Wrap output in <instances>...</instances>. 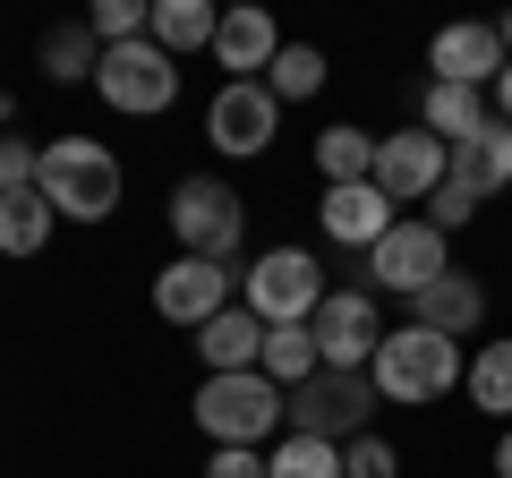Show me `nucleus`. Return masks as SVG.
I'll return each instance as SVG.
<instances>
[{
  "instance_id": "473e14b6",
  "label": "nucleus",
  "mask_w": 512,
  "mask_h": 478,
  "mask_svg": "<svg viewBox=\"0 0 512 478\" xmlns=\"http://www.w3.org/2000/svg\"><path fill=\"white\" fill-rule=\"evenodd\" d=\"M495 478H512V427L495 436Z\"/></svg>"
},
{
  "instance_id": "1a4fd4ad",
  "label": "nucleus",
  "mask_w": 512,
  "mask_h": 478,
  "mask_svg": "<svg viewBox=\"0 0 512 478\" xmlns=\"http://www.w3.org/2000/svg\"><path fill=\"white\" fill-rule=\"evenodd\" d=\"M222 308H239V265H214V257H171L163 274H154V316H163V325L205 333Z\"/></svg>"
},
{
  "instance_id": "7c9ffc66",
  "label": "nucleus",
  "mask_w": 512,
  "mask_h": 478,
  "mask_svg": "<svg viewBox=\"0 0 512 478\" xmlns=\"http://www.w3.org/2000/svg\"><path fill=\"white\" fill-rule=\"evenodd\" d=\"M205 478H265V453H239V444H214V453H205Z\"/></svg>"
},
{
  "instance_id": "5701e85b",
  "label": "nucleus",
  "mask_w": 512,
  "mask_h": 478,
  "mask_svg": "<svg viewBox=\"0 0 512 478\" xmlns=\"http://www.w3.org/2000/svg\"><path fill=\"white\" fill-rule=\"evenodd\" d=\"M461 393H470V410H487V419L512 427V333H504V342H478V350H470Z\"/></svg>"
},
{
  "instance_id": "c756f323",
  "label": "nucleus",
  "mask_w": 512,
  "mask_h": 478,
  "mask_svg": "<svg viewBox=\"0 0 512 478\" xmlns=\"http://www.w3.org/2000/svg\"><path fill=\"white\" fill-rule=\"evenodd\" d=\"M419 214H427V222H436V231H444V239H453V231H461V222H478V197H470V188H461V180H444V188H436V197H427V205H419Z\"/></svg>"
},
{
  "instance_id": "a211bd4d",
  "label": "nucleus",
  "mask_w": 512,
  "mask_h": 478,
  "mask_svg": "<svg viewBox=\"0 0 512 478\" xmlns=\"http://www.w3.org/2000/svg\"><path fill=\"white\" fill-rule=\"evenodd\" d=\"M453 180L470 188L478 205L512 188V129H504V120H487L478 137H461V146H453Z\"/></svg>"
},
{
  "instance_id": "a878e982",
  "label": "nucleus",
  "mask_w": 512,
  "mask_h": 478,
  "mask_svg": "<svg viewBox=\"0 0 512 478\" xmlns=\"http://www.w3.org/2000/svg\"><path fill=\"white\" fill-rule=\"evenodd\" d=\"M265 478H342V444L282 427V436H274V453H265Z\"/></svg>"
},
{
  "instance_id": "f8f14e48",
  "label": "nucleus",
  "mask_w": 512,
  "mask_h": 478,
  "mask_svg": "<svg viewBox=\"0 0 512 478\" xmlns=\"http://www.w3.org/2000/svg\"><path fill=\"white\" fill-rule=\"evenodd\" d=\"M444 180H453V146H444V137H427L419 120H410V129H393V137L376 146V188L402 205V214H410V205H427Z\"/></svg>"
},
{
  "instance_id": "4be33fe9",
  "label": "nucleus",
  "mask_w": 512,
  "mask_h": 478,
  "mask_svg": "<svg viewBox=\"0 0 512 478\" xmlns=\"http://www.w3.org/2000/svg\"><path fill=\"white\" fill-rule=\"evenodd\" d=\"M214 35H222V9H214V0H154V43H163L171 60L214 52Z\"/></svg>"
},
{
  "instance_id": "2f4dec72",
  "label": "nucleus",
  "mask_w": 512,
  "mask_h": 478,
  "mask_svg": "<svg viewBox=\"0 0 512 478\" xmlns=\"http://www.w3.org/2000/svg\"><path fill=\"white\" fill-rule=\"evenodd\" d=\"M495 120H504V129H512V69L495 77Z\"/></svg>"
},
{
  "instance_id": "6e6552de",
  "label": "nucleus",
  "mask_w": 512,
  "mask_h": 478,
  "mask_svg": "<svg viewBox=\"0 0 512 478\" xmlns=\"http://www.w3.org/2000/svg\"><path fill=\"white\" fill-rule=\"evenodd\" d=\"M308 333H316V350H325V368H350V376H367V359L384 350V308H376V291L367 282H333L325 291V308L308 316Z\"/></svg>"
},
{
  "instance_id": "2eb2a0df",
  "label": "nucleus",
  "mask_w": 512,
  "mask_h": 478,
  "mask_svg": "<svg viewBox=\"0 0 512 478\" xmlns=\"http://www.w3.org/2000/svg\"><path fill=\"white\" fill-rule=\"evenodd\" d=\"M282 52V26L274 9H222V35H214V60H222V86H256Z\"/></svg>"
},
{
  "instance_id": "20e7f679",
  "label": "nucleus",
  "mask_w": 512,
  "mask_h": 478,
  "mask_svg": "<svg viewBox=\"0 0 512 478\" xmlns=\"http://www.w3.org/2000/svg\"><path fill=\"white\" fill-rule=\"evenodd\" d=\"M171 239H180V257H214V265H239L248 248V197L214 171L171 188Z\"/></svg>"
},
{
  "instance_id": "bb28decb",
  "label": "nucleus",
  "mask_w": 512,
  "mask_h": 478,
  "mask_svg": "<svg viewBox=\"0 0 512 478\" xmlns=\"http://www.w3.org/2000/svg\"><path fill=\"white\" fill-rule=\"evenodd\" d=\"M94 69H103V43H94L86 18H69V26H52V35H43V77L77 86V77H94Z\"/></svg>"
},
{
  "instance_id": "9d476101",
  "label": "nucleus",
  "mask_w": 512,
  "mask_h": 478,
  "mask_svg": "<svg viewBox=\"0 0 512 478\" xmlns=\"http://www.w3.org/2000/svg\"><path fill=\"white\" fill-rule=\"evenodd\" d=\"M291 427H299V436H325V444L367 436V427H376V385H367V376H350V368L308 376V385L291 393Z\"/></svg>"
},
{
  "instance_id": "f03ea898",
  "label": "nucleus",
  "mask_w": 512,
  "mask_h": 478,
  "mask_svg": "<svg viewBox=\"0 0 512 478\" xmlns=\"http://www.w3.org/2000/svg\"><path fill=\"white\" fill-rule=\"evenodd\" d=\"M35 188H43V205H52L60 222H111L120 214L128 171H120V154H111L103 137H52Z\"/></svg>"
},
{
  "instance_id": "39448f33",
  "label": "nucleus",
  "mask_w": 512,
  "mask_h": 478,
  "mask_svg": "<svg viewBox=\"0 0 512 478\" xmlns=\"http://www.w3.org/2000/svg\"><path fill=\"white\" fill-rule=\"evenodd\" d=\"M325 265L308 257V248H265V257L239 265V308L256 316V325H308L316 308H325Z\"/></svg>"
},
{
  "instance_id": "7ed1b4c3",
  "label": "nucleus",
  "mask_w": 512,
  "mask_h": 478,
  "mask_svg": "<svg viewBox=\"0 0 512 478\" xmlns=\"http://www.w3.org/2000/svg\"><path fill=\"white\" fill-rule=\"evenodd\" d=\"M197 427H205V444H239V453H274V436L291 427V393L282 385H265V376H205L197 385Z\"/></svg>"
},
{
  "instance_id": "423d86ee",
  "label": "nucleus",
  "mask_w": 512,
  "mask_h": 478,
  "mask_svg": "<svg viewBox=\"0 0 512 478\" xmlns=\"http://www.w3.org/2000/svg\"><path fill=\"white\" fill-rule=\"evenodd\" d=\"M444 274H453V239L427 214H402L376 248H367V291L376 299H419L427 282H444Z\"/></svg>"
},
{
  "instance_id": "9b49d317",
  "label": "nucleus",
  "mask_w": 512,
  "mask_h": 478,
  "mask_svg": "<svg viewBox=\"0 0 512 478\" xmlns=\"http://www.w3.org/2000/svg\"><path fill=\"white\" fill-rule=\"evenodd\" d=\"M274 137H282V103L265 86H214V103H205V146L222 163H256Z\"/></svg>"
},
{
  "instance_id": "b1692460",
  "label": "nucleus",
  "mask_w": 512,
  "mask_h": 478,
  "mask_svg": "<svg viewBox=\"0 0 512 478\" xmlns=\"http://www.w3.org/2000/svg\"><path fill=\"white\" fill-rule=\"evenodd\" d=\"M325 77H333V69H325V52H316V43H282L274 69L256 77V86H265L282 111H291V103H316V94H325Z\"/></svg>"
},
{
  "instance_id": "cd10ccee",
  "label": "nucleus",
  "mask_w": 512,
  "mask_h": 478,
  "mask_svg": "<svg viewBox=\"0 0 512 478\" xmlns=\"http://www.w3.org/2000/svg\"><path fill=\"white\" fill-rule=\"evenodd\" d=\"M342 478H402V453H393V436H350L342 444Z\"/></svg>"
},
{
  "instance_id": "c85d7f7f",
  "label": "nucleus",
  "mask_w": 512,
  "mask_h": 478,
  "mask_svg": "<svg viewBox=\"0 0 512 478\" xmlns=\"http://www.w3.org/2000/svg\"><path fill=\"white\" fill-rule=\"evenodd\" d=\"M35 171H43V146L35 137H0V197H18V188H35Z\"/></svg>"
},
{
  "instance_id": "f704fd0d",
  "label": "nucleus",
  "mask_w": 512,
  "mask_h": 478,
  "mask_svg": "<svg viewBox=\"0 0 512 478\" xmlns=\"http://www.w3.org/2000/svg\"><path fill=\"white\" fill-rule=\"evenodd\" d=\"M504 52H512V9H504Z\"/></svg>"
},
{
  "instance_id": "393cba45",
  "label": "nucleus",
  "mask_w": 512,
  "mask_h": 478,
  "mask_svg": "<svg viewBox=\"0 0 512 478\" xmlns=\"http://www.w3.org/2000/svg\"><path fill=\"white\" fill-rule=\"evenodd\" d=\"M52 205L43 188H18V197H0V257H43V239H52Z\"/></svg>"
},
{
  "instance_id": "6ab92c4d",
  "label": "nucleus",
  "mask_w": 512,
  "mask_h": 478,
  "mask_svg": "<svg viewBox=\"0 0 512 478\" xmlns=\"http://www.w3.org/2000/svg\"><path fill=\"white\" fill-rule=\"evenodd\" d=\"M197 359H205V376H248L256 359H265V325H256L248 308H222L214 325L197 333Z\"/></svg>"
},
{
  "instance_id": "aec40b11",
  "label": "nucleus",
  "mask_w": 512,
  "mask_h": 478,
  "mask_svg": "<svg viewBox=\"0 0 512 478\" xmlns=\"http://www.w3.org/2000/svg\"><path fill=\"white\" fill-rule=\"evenodd\" d=\"M376 129H359V120H333L325 137H316V171H325V188H359L376 180Z\"/></svg>"
},
{
  "instance_id": "0eeeda50",
  "label": "nucleus",
  "mask_w": 512,
  "mask_h": 478,
  "mask_svg": "<svg viewBox=\"0 0 512 478\" xmlns=\"http://www.w3.org/2000/svg\"><path fill=\"white\" fill-rule=\"evenodd\" d=\"M94 94H103L120 120H163L171 103H180V60L163 52V43H111L103 69H94Z\"/></svg>"
},
{
  "instance_id": "f3484780",
  "label": "nucleus",
  "mask_w": 512,
  "mask_h": 478,
  "mask_svg": "<svg viewBox=\"0 0 512 478\" xmlns=\"http://www.w3.org/2000/svg\"><path fill=\"white\" fill-rule=\"evenodd\" d=\"M495 120V103L478 86H444V77H427L419 86V129L427 137H444V146H461V137H478Z\"/></svg>"
},
{
  "instance_id": "412c9836",
  "label": "nucleus",
  "mask_w": 512,
  "mask_h": 478,
  "mask_svg": "<svg viewBox=\"0 0 512 478\" xmlns=\"http://www.w3.org/2000/svg\"><path fill=\"white\" fill-rule=\"evenodd\" d=\"M256 376L282 393H299L308 376H325V350H316L308 325H265V359H256Z\"/></svg>"
},
{
  "instance_id": "f257e3e1",
  "label": "nucleus",
  "mask_w": 512,
  "mask_h": 478,
  "mask_svg": "<svg viewBox=\"0 0 512 478\" xmlns=\"http://www.w3.org/2000/svg\"><path fill=\"white\" fill-rule=\"evenodd\" d=\"M461 368H470L461 342H444V333H427V325H393L384 350L367 359V385L393 410H436L444 393H461Z\"/></svg>"
},
{
  "instance_id": "dca6fc26",
  "label": "nucleus",
  "mask_w": 512,
  "mask_h": 478,
  "mask_svg": "<svg viewBox=\"0 0 512 478\" xmlns=\"http://www.w3.org/2000/svg\"><path fill=\"white\" fill-rule=\"evenodd\" d=\"M410 325H427V333H444V342H470L478 325H487V282L478 274H444V282H427L419 299H410Z\"/></svg>"
},
{
  "instance_id": "72a5a7b5",
  "label": "nucleus",
  "mask_w": 512,
  "mask_h": 478,
  "mask_svg": "<svg viewBox=\"0 0 512 478\" xmlns=\"http://www.w3.org/2000/svg\"><path fill=\"white\" fill-rule=\"evenodd\" d=\"M18 129V94H0V137Z\"/></svg>"
},
{
  "instance_id": "4468645a",
  "label": "nucleus",
  "mask_w": 512,
  "mask_h": 478,
  "mask_svg": "<svg viewBox=\"0 0 512 478\" xmlns=\"http://www.w3.org/2000/svg\"><path fill=\"white\" fill-rule=\"evenodd\" d=\"M393 222H402V205L384 197L376 180H359V188H325V197H316V231H325L333 248H350V257H367V248H376Z\"/></svg>"
},
{
  "instance_id": "ddd939ff",
  "label": "nucleus",
  "mask_w": 512,
  "mask_h": 478,
  "mask_svg": "<svg viewBox=\"0 0 512 478\" xmlns=\"http://www.w3.org/2000/svg\"><path fill=\"white\" fill-rule=\"evenodd\" d=\"M427 69H436L444 86H478V94H487L495 77L512 69L504 26H495V18H453V26H436V43H427Z\"/></svg>"
}]
</instances>
